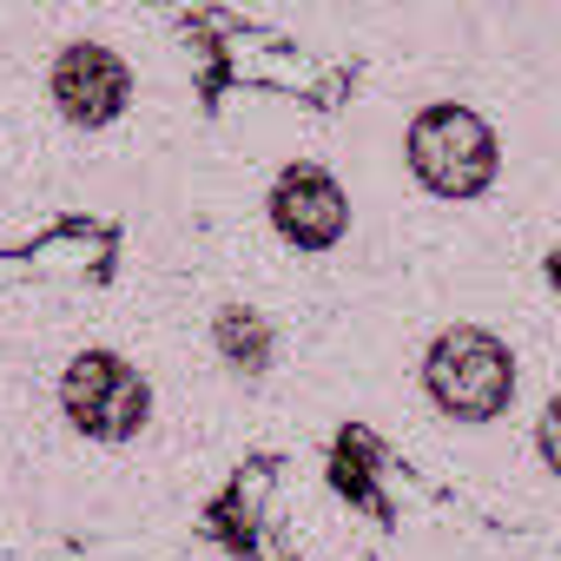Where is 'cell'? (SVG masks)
<instances>
[{"mask_svg": "<svg viewBox=\"0 0 561 561\" xmlns=\"http://www.w3.org/2000/svg\"><path fill=\"white\" fill-rule=\"evenodd\" d=\"M60 410L87 443H133L152 423V390L119 351H80L60 370Z\"/></svg>", "mask_w": 561, "mask_h": 561, "instance_id": "obj_3", "label": "cell"}, {"mask_svg": "<svg viewBox=\"0 0 561 561\" xmlns=\"http://www.w3.org/2000/svg\"><path fill=\"white\" fill-rule=\"evenodd\" d=\"M211 351L225 357L231 377L257 383V377L277 364V331H271V318H257L251 305H225V311L211 318Z\"/></svg>", "mask_w": 561, "mask_h": 561, "instance_id": "obj_6", "label": "cell"}, {"mask_svg": "<svg viewBox=\"0 0 561 561\" xmlns=\"http://www.w3.org/2000/svg\"><path fill=\"white\" fill-rule=\"evenodd\" d=\"M47 100L60 106L67 126L106 133V126L133 106V67H126V54H113V47H100V41H73V47L54 54Z\"/></svg>", "mask_w": 561, "mask_h": 561, "instance_id": "obj_4", "label": "cell"}, {"mask_svg": "<svg viewBox=\"0 0 561 561\" xmlns=\"http://www.w3.org/2000/svg\"><path fill=\"white\" fill-rule=\"evenodd\" d=\"M264 218H271V231L285 238L291 251H331V244H344V231H351V192H344L324 165L298 159V165H285V172L271 179Z\"/></svg>", "mask_w": 561, "mask_h": 561, "instance_id": "obj_5", "label": "cell"}, {"mask_svg": "<svg viewBox=\"0 0 561 561\" xmlns=\"http://www.w3.org/2000/svg\"><path fill=\"white\" fill-rule=\"evenodd\" d=\"M403 152H410L416 185L436 192V198H482L495 185V165H502V146H495L489 119L476 106H456V100L423 106L403 133Z\"/></svg>", "mask_w": 561, "mask_h": 561, "instance_id": "obj_2", "label": "cell"}, {"mask_svg": "<svg viewBox=\"0 0 561 561\" xmlns=\"http://www.w3.org/2000/svg\"><path fill=\"white\" fill-rule=\"evenodd\" d=\"M423 390L449 423H495L515 403V351L482 324H449L423 351Z\"/></svg>", "mask_w": 561, "mask_h": 561, "instance_id": "obj_1", "label": "cell"}]
</instances>
